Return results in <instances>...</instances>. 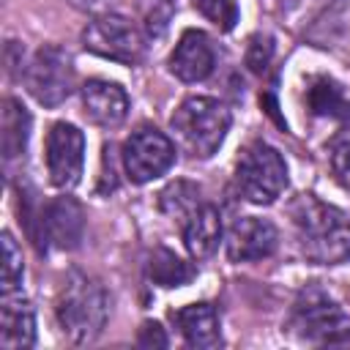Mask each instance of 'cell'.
Wrapping results in <instances>:
<instances>
[{"mask_svg":"<svg viewBox=\"0 0 350 350\" xmlns=\"http://www.w3.org/2000/svg\"><path fill=\"white\" fill-rule=\"evenodd\" d=\"M0 347L27 350L36 345V312L30 301L16 293H0Z\"/></svg>","mask_w":350,"mask_h":350,"instance_id":"14","label":"cell"},{"mask_svg":"<svg viewBox=\"0 0 350 350\" xmlns=\"http://www.w3.org/2000/svg\"><path fill=\"white\" fill-rule=\"evenodd\" d=\"M82 235H85V211L74 197L63 194L46 202V208L41 211V241L46 246L71 252L79 246Z\"/></svg>","mask_w":350,"mask_h":350,"instance_id":"11","label":"cell"},{"mask_svg":"<svg viewBox=\"0 0 350 350\" xmlns=\"http://www.w3.org/2000/svg\"><path fill=\"white\" fill-rule=\"evenodd\" d=\"M49 183L60 191H71L82 180L85 170V134L66 120L52 123L44 145Z\"/></svg>","mask_w":350,"mask_h":350,"instance_id":"9","label":"cell"},{"mask_svg":"<svg viewBox=\"0 0 350 350\" xmlns=\"http://www.w3.org/2000/svg\"><path fill=\"white\" fill-rule=\"evenodd\" d=\"M71 3H74V5H82V8H93L98 0H71Z\"/></svg>","mask_w":350,"mask_h":350,"instance_id":"26","label":"cell"},{"mask_svg":"<svg viewBox=\"0 0 350 350\" xmlns=\"http://www.w3.org/2000/svg\"><path fill=\"white\" fill-rule=\"evenodd\" d=\"M159 205H161V211H164L167 216L178 219V221L183 224V219H186L197 205H202V200H200V186H194V183H189V180H175V183H170V186L159 194Z\"/></svg>","mask_w":350,"mask_h":350,"instance_id":"20","label":"cell"},{"mask_svg":"<svg viewBox=\"0 0 350 350\" xmlns=\"http://www.w3.org/2000/svg\"><path fill=\"white\" fill-rule=\"evenodd\" d=\"M309 109L314 115L350 120V96L342 90L339 82H334L328 77H320L309 88Z\"/></svg>","mask_w":350,"mask_h":350,"instance_id":"19","label":"cell"},{"mask_svg":"<svg viewBox=\"0 0 350 350\" xmlns=\"http://www.w3.org/2000/svg\"><path fill=\"white\" fill-rule=\"evenodd\" d=\"M82 44L88 52L115 60V63H123V66L139 63L142 52H145V38H142L139 27L129 16L115 14V11L93 16L82 33Z\"/></svg>","mask_w":350,"mask_h":350,"instance_id":"7","label":"cell"},{"mask_svg":"<svg viewBox=\"0 0 350 350\" xmlns=\"http://www.w3.org/2000/svg\"><path fill=\"white\" fill-rule=\"evenodd\" d=\"M120 161L131 183H150L175 164V142L156 126H139L126 137Z\"/></svg>","mask_w":350,"mask_h":350,"instance_id":"8","label":"cell"},{"mask_svg":"<svg viewBox=\"0 0 350 350\" xmlns=\"http://www.w3.org/2000/svg\"><path fill=\"white\" fill-rule=\"evenodd\" d=\"M290 221L306 262L339 265L350 260V213L342 208L314 194H298L290 202Z\"/></svg>","mask_w":350,"mask_h":350,"instance_id":"1","label":"cell"},{"mask_svg":"<svg viewBox=\"0 0 350 350\" xmlns=\"http://www.w3.org/2000/svg\"><path fill=\"white\" fill-rule=\"evenodd\" d=\"M227 257L232 262H257L276 252L279 230L271 219L238 216L227 230Z\"/></svg>","mask_w":350,"mask_h":350,"instance_id":"10","label":"cell"},{"mask_svg":"<svg viewBox=\"0 0 350 350\" xmlns=\"http://www.w3.org/2000/svg\"><path fill=\"white\" fill-rule=\"evenodd\" d=\"M194 273H197V271H194L183 257H178L175 252H170V249H164V246L153 249V254H150V260H148V276H150L153 284H159V287H183L186 282L194 279Z\"/></svg>","mask_w":350,"mask_h":350,"instance_id":"18","label":"cell"},{"mask_svg":"<svg viewBox=\"0 0 350 350\" xmlns=\"http://www.w3.org/2000/svg\"><path fill=\"white\" fill-rule=\"evenodd\" d=\"M238 197L252 205H271L287 189V161L268 142H252L235 164Z\"/></svg>","mask_w":350,"mask_h":350,"instance_id":"5","label":"cell"},{"mask_svg":"<svg viewBox=\"0 0 350 350\" xmlns=\"http://www.w3.org/2000/svg\"><path fill=\"white\" fill-rule=\"evenodd\" d=\"M290 331L309 345H336L350 339V314L323 287H304L290 312Z\"/></svg>","mask_w":350,"mask_h":350,"instance_id":"4","label":"cell"},{"mask_svg":"<svg viewBox=\"0 0 350 350\" xmlns=\"http://www.w3.org/2000/svg\"><path fill=\"white\" fill-rule=\"evenodd\" d=\"M55 317L71 345L93 342L109 317V295L104 284L82 271H71L55 298Z\"/></svg>","mask_w":350,"mask_h":350,"instance_id":"2","label":"cell"},{"mask_svg":"<svg viewBox=\"0 0 350 350\" xmlns=\"http://www.w3.org/2000/svg\"><path fill=\"white\" fill-rule=\"evenodd\" d=\"M230 123H232L230 109L211 96L183 98L170 118L175 145L191 159H211L221 148Z\"/></svg>","mask_w":350,"mask_h":350,"instance_id":"3","label":"cell"},{"mask_svg":"<svg viewBox=\"0 0 350 350\" xmlns=\"http://www.w3.org/2000/svg\"><path fill=\"white\" fill-rule=\"evenodd\" d=\"M170 74L180 82H202L213 74V66H216V52H213V44L211 38L197 30V27H189L180 33L175 49L170 52Z\"/></svg>","mask_w":350,"mask_h":350,"instance_id":"12","label":"cell"},{"mask_svg":"<svg viewBox=\"0 0 350 350\" xmlns=\"http://www.w3.org/2000/svg\"><path fill=\"white\" fill-rule=\"evenodd\" d=\"M139 345H145V347H164L167 345V336H164V331H161V325L159 323H142V328H139Z\"/></svg>","mask_w":350,"mask_h":350,"instance_id":"25","label":"cell"},{"mask_svg":"<svg viewBox=\"0 0 350 350\" xmlns=\"http://www.w3.org/2000/svg\"><path fill=\"white\" fill-rule=\"evenodd\" d=\"M328 164L342 189L350 191V123L339 129L328 142Z\"/></svg>","mask_w":350,"mask_h":350,"instance_id":"22","label":"cell"},{"mask_svg":"<svg viewBox=\"0 0 350 350\" xmlns=\"http://www.w3.org/2000/svg\"><path fill=\"white\" fill-rule=\"evenodd\" d=\"M30 129H33V118H30L27 107L19 98H5L3 101V118H0V148H3L5 161L25 156Z\"/></svg>","mask_w":350,"mask_h":350,"instance_id":"17","label":"cell"},{"mask_svg":"<svg viewBox=\"0 0 350 350\" xmlns=\"http://www.w3.org/2000/svg\"><path fill=\"white\" fill-rule=\"evenodd\" d=\"M183 342L189 347H200V350H211L221 345V320L216 306L200 301V304H186L172 314Z\"/></svg>","mask_w":350,"mask_h":350,"instance_id":"15","label":"cell"},{"mask_svg":"<svg viewBox=\"0 0 350 350\" xmlns=\"http://www.w3.org/2000/svg\"><path fill=\"white\" fill-rule=\"evenodd\" d=\"M25 279V260H22V246L16 238L5 230L3 232V273H0V293H16L22 290Z\"/></svg>","mask_w":350,"mask_h":350,"instance_id":"21","label":"cell"},{"mask_svg":"<svg viewBox=\"0 0 350 350\" xmlns=\"http://www.w3.org/2000/svg\"><path fill=\"white\" fill-rule=\"evenodd\" d=\"M82 96V112L90 123L101 129H118L129 118V93L123 85L112 79H88L79 90Z\"/></svg>","mask_w":350,"mask_h":350,"instance_id":"13","label":"cell"},{"mask_svg":"<svg viewBox=\"0 0 350 350\" xmlns=\"http://www.w3.org/2000/svg\"><path fill=\"white\" fill-rule=\"evenodd\" d=\"M25 85L41 107H60L74 93L71 55L57 44H44L25 66Z\"/></svg>","mask_w":350,"mask_h":350,"instance_id":"6","label":"cell"},{"mask_svg":"<svg viewBox=\"0 0 350 350\" xmlns=\"http://www.w3.org/2000/svg\"><path fill=\"white\" fill-rule=\"evenodd\" d=\"M191 5L208 19V22H213L219 30H232L235 27V22H238V16H241V11H238V3L235 0H191Z\"/></svg>","mask_w":350,"mask_h":350,"instance_id":"23","label":"cell"},{"mask_svg":"<svg viewBox=\"0 0 350 350\" xmlns=\"http://www.w3.org/2000/svg\"><path fill=\"white\" fill-rule=\"evenodd\" d=\"M183 246L194 260H205L219 249L221 241V213L216 205L202 202L197 205L180 224Z\"/></svg>","mask_w":350,"mask_h":350,"instance_id":"16","label":"cell"},{"mask_svg":"<svg viewBox=\"0 0 350 350\" xmlns=\"http://www.w3.org/2000/svg\"><path fill=\"white\" fill-rule=\"evenodd\" d=\"M271 52H273V46H271V41L268 38H252V44H249V52H246V63H249V68L252 71H265V66H268V60H271Z\"/></svg>","mask_w":350,"mask_h":350,"instance_id":"24","label":"cell"}]
</instances>
